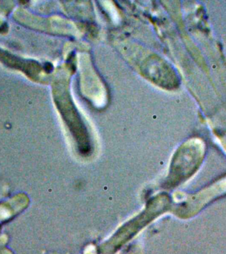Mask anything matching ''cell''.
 <instances>
[{"instance_id":"obj_1","label":"cell","mask_w":226,"mask_h":254,"mask_svg":"<svg viewBox=\"0 0 226 254\" xmlns=\"http://www.w3.org/2000/svg\"><path fill=\"white\" fill-rule=\"evenodd\" d=\"M169 204V199L166 196L160 195L151 200L146 210L139 214L134 219L125 224L109 242V250H115L123 242L130 239L132 236L146 226L149 222L164 212ZM107 246V247H108Z\"/></svg>"}]
</instances>
